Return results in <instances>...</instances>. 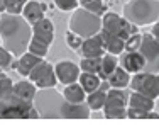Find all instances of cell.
Listing matches in <instances>:
<instances>
[{
    "label": "cell",
    "instance_id": "6da1fadb",
    "mask_svg": "<svg viewBox=\"0 0 159 136\" xmlns=\"http://www.w3.org/2000/svg\"><path fill=\"white\" fill-rule=\"evenodd\" d=\"M0 37L3 46L14 56L25 53L32 37V26L20 14H2L0 16Z\"/></svg>",
    "mask_w": 159,
    "mask_h": 136
},
{
    "label": "cell",
    "instance_id": "7a4b0ae2",
    "mask_svg": "<svg viewBox=\"0 0 159 136\" xmlns=\"http://www.w3.org/2000/svg\"><path fill=\"white\" fill-rule=\"evenodd\" d=\"M124 17L135 26L156 22L159 17V0H130L124 7Z\"/></svg>",
    "mask_w": 159,
    "mask_h": 136
},
{
    "label": "cell",
    "instance_id": "3957f363",
    "mask_svg": "<svg viewBox=\"0 0 159 136\" xmlns=\"http://www.w3.org/2000/svg\"><path fill=\"white\" fill-rule=\"evenodd\" d=\"M0 119H37L41 118L37 107L32 102H25L10 95L7 99H0Z\"/></svg>",
    "mask_w": 159,
    "mask_h": 136
},
{
    "label": "cell",
    "instance_id": "277c9868",
    "mask_svg": "<svg viewBox=\"0 0 159 136\" xmlns=\"http://www.w3.org/2000/svg\"><path fill=\"white\" fill-rule=\"evenodd\" d=\"M70 31L80 34L85 39L93 34H98L102 29V17L97 14H92L85 9H76L70 19Z\"/></svg>",
    "mask_w": 159,
    "mask_h": 136
},
{
    "label": "cell",
    "instance_id": "5b68a950",
    "mask_svg": "<svg viewBox=\"0 0 159 136\" xmlns=\"http://www.w3.org/2000/svg\"><path fill=\"white\" fill-rule=\"evenodd\" d=\"M127 94L124 89H110L107 90V100L103 105V114L107 119H125L127 118Z\"/></svg>",
    "mask_w": 159,
    "mask_h": 136
},
{
    "label": "cell",
    "instance_id": "8992f818",
    "mask_svg": "<svg viewBox=\"0 0 159 136\" xmlns=\"http://www.w3.org/2000/svg\"><path fill=\"white\" fill-rule=\"evenodd\" d=\"M102 29L115 34V36H119L120 39H124V41H125L130 34L137 32L135 24H132V22L127 21L125 17H120L119 14H115V12H105L103 16H102Z\"/></svg>",
    "mask_w": 159,
    "mask_h": 136
},
{
    "label": "cell",
    "instance_id": "52a82bcc",
    "mask_svg": "<svg viewBox=\"0 0 159 136\" xmlns=\"http://www.w3.org/2000/svg\"><path fill=\"white\" fill-rule=\"evenodd\" d=\"M129 85L132 87V90L141 92L154 100L159 97V75L156 73H144V71L134 73Z\"/></svg>",
    "mask_w": 159,
    "mask_h": 136
},
{
    "label": "cell",
    "instance_id": "ba28073f",
    "mask_svg": "<svg viewBox=\"0 0 159 136\" xmlns=\"http://www.w3.org/2000/svg\"><path fill=\"white\" fill-rule=\"evenodd\" d=\"M29 80L36 84L37 89L41 90H48V89H52L56 87L58 82V77H56V71H54V66L48 61H41L39 65H36L32 68V71L29 73Z\"/></svg>",
    "mask_w": 159,
    "mask_h": 136
},
{
    "label": "cell",
    "instance_id": "9c48e42d",
    "mask_svg": "<svg viewBox=\"0 0 159 136\" xmlns=\"http://www.w3.org/2000/svg\"><path fill=\"white\" fill-rule=\"evenodd\" d=\"M54 71H56V77H58V82L63 85H70L78 82V77L81 73L80 65H76L75 61H70V60L58 61L54 65Z\"/></svg>",
    "mask_w": 159,
    "mask_h": 136
},
{
    "label": "cell",
    "instance_id": "30bf717a",
    "mask_svg": "<svg viewBox=\"0 0 159 136\" xmlns=\"http://www.w3.org/2000/svg\"><path fill=\"white\" fill-rule=\"evenodd\" d=\"M80 51H81L83 58H102L107 51H105V46H103V41H102L100 32L93 34V36H90V37H85Z\"/></svg>",
    "mask_w": 159,
    "mask_h": 136
},
{
    "label": "cell",
    "instance_id": "8fae6325",
    "mask_svg": "<svg viewBox=\"0 0 159 136\" xmlns=\"http://www.w3.org/2000/svg\"><path fill=\"white\" fill-rule=\"evenodd\" d=\"M59 118L66 119H88L90 118V107L86 102H80V104H73V102L64 100L59 107Z\"/></svg>",
    "mask_w": 159,
    "mask_h": 136
},
{
    "label": "cell",
    "instance_id": "7c38bea8",
    "mask_svg": "<svg viewBox=\"0 0 159 136\" xmlns=\"http://www.w3.org/2000/svg\"><path fill=\"white\" fill-rule=\"evenodd\" d=\"M139 53L146 58V63L159 61V39H156L152 34H144L141 46H139Z\"/></svg>",
    "mask_w": 159,
    "mask_h": 136
},
{
    "label": "cell",
    "instance_id": "4fadbf2b",
    "mask_svg": "<svg viewBox=\"0 0 159 136\" xmlns=\"http://www.w3.org/2000/svg\"><path fill=\"white\" fill-rule=\"evenodd\" d=\"M32 36L51 46L54 43V24H52V21L44 17L39 22L32 24Z\"/></svg>",
    "mask_w": 159,
    "mask_h": 136
},
{
    "label": "cell",
    "instance_id": "5bb4252c",
    "mask_svg": "<svg viewBox=\"0 0 159 136\" xmlns=\"http://www.w3.org/2000/svg\"><path fill=\"white\" fill-rule=\"evenodd\" d=\"M44 14H46V5L44 3L37 2V0H29L20 16L32 26L36 22H39L41 19H44Z\"/></svg>",
    "mask_w": 159,
    "mask_h": 136
},
{
    "label": "cell",
    "instance_id": "9a60e30c",
    "mask_svg": "<svg viewBox=\"0 0 159 136\" xmlns=\"http://www.w3.org/2000/svg\"><path fill=\"white\" fill-rule=\"evenodd\" d=\"M110 89V85H108L107 80H102V85L100 89H97L95 92L92 94H86V104H88L90 111H100V109H103L105 105V100H107V90Z\"/></svg>",
    "mask_w": 159,
    "mask_h": 136
},
{
    "label": "cell",
    "instance_id": "2e32d148",
    "mask_svg": "<svg viewBox=\"0 0 159 136\" xmlns=\"http://www.w3.org/2000/svg\"><path fill=\"white\" fill-rule=\"evenodd\" d=\"M129 107L134 109V111H139L144 114V118H146V112L152 111L154 109V99H151V97L144 95L141 92H135V90H132V94L129 95Z\"/></svg>",
    "mask_w": 159,
    "mask_h": 136
},
{
    "label": "cell",
    "instance_id": "e0dca14e",
    "mask_svg": "<svg viewBox=\"0 0 159 136\" xmlns=\"http://www.w3.org/2000/svg\"><path fill=\"white\" fill-rule=\"evenodd\" d=\"M100 36H102V41H103V46H105V51L107 53L117 56L125 51V41L120 39L119 36L105 31V29H100Z\"/></svg>",
    "mask_w": 159,
    "mask_h": 136
},
{
    "label": "cell",
    "instance_id": "ac0fdd59",
    "mask_svg": "<svg viewBox=\"0 0 159 136\" xmlns=\"http://www.w3.org/2000/svg\"><path fill=\"white\" fill-rule=\"evenodd\" d=\"M12 95H16L17 99H20V100L32 102L37 95V87L31 80L29 82L27 80L16 82V84H14V89H12Z\"/></svg>",
    "mask_w": 159,
    "mask_h": 136
},
{
    "label": "cell",
    "instance_id": "d6986e66",
    "mask_svg": "<svg viewBox=\"0 0 159 136\" xmlns=\"http://www.w3.org/2000/svg\"><path fill=\"white\" fill-rule=\"evenodd\" d=\"M41 61H43L41 56H36V55H32V53L25 51V53H22V55L19 56V61L16 63V68H17L19 75H22V77L27 78L29 73L32 71V68L36 65H39Z\"/></svg>",
    "mask_w": 159,
    "mask_h": 136
},
{
    "label": "cell",
    "instance_id": "ffe728a7",
    "mask_svg": "<svg viewBox=\"0 0 159 136\" xmlns=\"http://www.w3.org/2000/svg\"><path fill=\"white\" fill-rule=\"evenodd\" d=\"M122 66L125 68L129 73H139L146 66V58L139 51H127V55L122 60Z\"/></svg>",
    "mask_w": 159,
    "mask_h": 136
},
{
    "label": "cell",
    "instance_id": "44dd1931",
    "mask_svg": "<svg viewBox=\"0 0 159 136\" xmlns=\"http://www.w3.org/2000/svg\"><path fill=\"white\" fill-rule=\"evenodd\" d=\"M63 99L66 100V102L80 104V102H85V100H86V92H85V89L80 85V82H75V84L64 85Z\"/></svg>",
    "mask_w": 159,
    "mask_h": 136
},
{
    "label": "cell",
    "instance_id": "7402d4cb",
    "mask_svg": "<svg viewBox=\"0 0 159 136\" xmlns=\"http://www.w3.org/2000/svg\"><path fill=\"white\" fill-rule=\"evenodd\" d=\"M80 85L85 89L86 94H92L95 92L97 89H100L102 85V78L98 77V73H90V71H81L78 77Z\"/></svg>",
    "mask_w": 159,
    "mask_h": 136
},
{
    "label": "cell",
    "instance_id": "603a6c76",
    "mask_svg": "<svg viewBox=\"0 0 159 136\" xmlns=\"http://www.w3.org/2000/svg\"><path fill=\"white\" fill-rule=\"evenodd\" d=\"M107 82L110 87H113V89H125V87H129V84H130V73H129L124 66L122 68L117 66V70L107 78Z\"/></svg>",
    "mask_w": 159,
    "mask_h": 136
},
{
    "label": "cell",
    "instance_id": "cb8c5ba5",
    "mask_svg": "<svg viewBox=\"0 0 159 136\" xmlns=\"http://www.w3.org/2000/svg\"><path fill=\"white\" fill-rule=\"evenodd\" d=\"M117 66H119V61H117V56L115 55H110V53H105L103 56H102V63H100V70H98V77L102 78V80H107L108 77L113 73V71L117 70Z\"/></svg>",
    "mask_w": 159,
    "mask_h": 136
},
{
    "label": "cell",
    "instance_id": "d4e9b609",
    "mask_svg": "<svg viewBox=\"0 0 159 136\" xmlns=\"http://www.w3.org/2000/svg\"><path fill=\"white\" fill-rule=\"evenodd\" d=\"M80 5H81V9L88 10L92 14H97L100 17L107 12V7H105L103 0H80Z\"/></svg>",
    "mask_w": 159,
    "mask_h": 136
},
{
    "label": "cell",
    "instance_id": "484cf974",
    "mask_svg": "<svg viewBox=\"0 0 159 136\" xmlns=\"http://www.w3.org/2000/svg\"><path fill=\"white\" fill-rule=\"evenodd\" d=\"M27 51L32 53V55L36 56H41V58H44V56L48 55L49 51V44H46L44 41L37 39V37H31V41H29V46H27Z\"/></svg>",
    "mask_w": 159,
    "mask_h": 136
},
{
    "label": "cell",
    "instance_id": "4316f807",
    "mask_svg": "<svg viewBox=\"0 0 159 136\" xmlns=\"http://www.w3.org/2000/svg\"><path fill=\"white\" fill-rule=\"evenodd\" d=\"M14 82L10 77H7L3 71H0V99H7L12 95Z\"/></svg>",
    "mask_w": 159,
    "mask_h": 136
},
{
    "label": "cell",
    "instance_id": "83f0119b",
    "mask_svg": "<svg viewBox=\"0 0 159 136\" xmlns=\"http://www.w3.org/2000/svg\"><path fill=\"white\" fill-rule=\"evenodd\" d=\"M100 63H102V58H83L81 61H80V70L90 71V73H98Z\"/></svg>",
    "mask_w": 159,
    "mask_h": 136
},
{
    "label": "cell",
    "instance_id": "f1b7e54d",
    "mask_svg": "<svg viewBox=\"0 0 159 136\" xmlns=\"http://www.w3.org/2000/svg\"><path fill=\"white\" fill-rule=\"evenodd\" d=\"M27 2L29 0H5L7 14H22Z\"/></svg>",
    "mask_w": 159,
    "mask_h": 136
},
{
    "label": "cell",
    "instance_id": "f546056e",
    "mask_svg": "<svg viewBox=\"0 0 159 136\" xmlns=\"http://www.w3.org/2000/svg\"><path fill=\"white\" fill-rule=\"evenodd\" d=\"M66 44L71 48V50H80L81 44H83V37L80 36V34H76V32H73V31L68 29V32H66Z\"/></svg>",
    "mask_w": 159,
    "mask_h": 136
},
{
    "label": "cell",
    "instance_id": "4dcf8cb0",
    "mask_svg": "<svg viewBox=\"0 0 159 136\" xmlns=\"http://www.w3.org/2000/svg\"><path fill=\"white\" fill-rule=\"evenodd\" d=\"M142 36L139 32H134L125 39V51H139V46H141Z\"/></svg>",
    "mask_w": 159,
    "mask_h": 136
},
{
    "label": "cell",
    "instance_id": "1f68e13d",
    "mask_svg": "<svg viewBox=\"0 0 159 136\" xmlns=\"http://www.w3.org/2000/svg\"><path fill=\"white\" fill-rule=\"evenodd\" d=\"M54 3L63 12H71V10H76L80 7V0H54Z\"/></svg>",
    "mask_w": 159,
    "mask_h": 136
},
{
    "label": "cell",
    "instance_id": "d6a6232c",
    "mask_svg": "<svg viewBox=\"0 0 159 136\" xmlns=\"http://www.w3.org/2000/svg\"><path fill=\"white\" fill-rule=\"evenodd\" d=\"M12 60H14L12 53L7 50L5 46H0V68H2V70L10 68V65H12Z\"/></svg>",
    "mask_w": 159,
    "mask_h": 136
},
{
    "label": "cell",
    "instance_id": "836d02e7",
    "mask_svg": "<svg viewBox=\"0 0 159 136\" xmlns=\"http://www.w3.org/2000/svg\"><path fill=\"white\" fill-rule=\"evenodd\" d=\"M151 34H152L156 39H159V21L157 22H154V26H152V31H151Z\"/></svg>",
    "mask_w": 159,
    "mask_h": 136
},
{
    "label": "cell",
    "instance_id": "e575fe53",
    "mask_svg": "<svg viewBox=\"0 0 159 136\" xmlns=\"http://www.w3.org/2000/svg\"><path fill=\"white\" fill-rule=\"evenodd\" d=\"M144 119H159V114H157V112H154V109H152V111L146 112V118H144Z\"/></svg>",
    "mask_w": 159,
    "mask_h": 136
},
{
    "label": "cell",
    "instance_id": "d590c367",
    "mask_svg": "<svg viewBox=\"0 0 159 136\" xmlns=\"http://www.w3.org/2000/svg\"><path fill=\"white\" fill-rule=\"evenodd\" d=\"M7 7H5V0H0V14H5Z\"/></svg>",
    "mask_w": 159,
    "mask_h": 136
},
{
    "label": "cell",
    "instance_id": "8d00e7d4",
    "mask_svg": "<svg viewBox=\"0 0 159 136\" xmlns=\"http://www.w3.org/2000/svg\"><path fill=\"white\" fill-rule=\"evenodd\" d=\"M0 71H2V68H0Z\"/></svg>",
    "mask_w": 159,
    "mask_h": 136
},
{
    "label": "cell",
    "instance_id": "74e56055",
    "mask_svg": "<svg viewBox=\"0 0 159 136\" xmlns=\"http://www.w3.org/2000/svg\"><path fill=\"white\" fill-rule=\"evenodd\" d=\"M0 102H2V100H0Z\"/></svg>",
    "mask_w": 159,
    "mask_h": 136
}]
</instances>
